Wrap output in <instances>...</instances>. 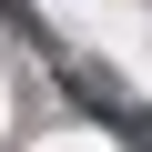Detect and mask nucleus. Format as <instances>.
<instances>
[{
  "label": "nucleus",
  "mask_w": 152,
  "mask_h": 152,
  "mask_svg": "<svg viewBox=\"0 0 152 152\" xmlns=\"http://www.w3.org/2000/svg\"><path fill=\"white\" fill-rule=\"evenodd\" d=\"M61 91L81 102V112H102V122H132V112H142V102L112 81V61H91V51H81V61H61Z\"/></svg>",
  "instance_id": "nucleus-1"
},
{
  "label": "nucleus",
  "mask_w": 152,
  "mask_h": 152,
  "mask_svg": "<svg viewBox=\"0 0 152 152\" xmlns=\"http://www.w3.org/2000/svg\"><path fill=\"white\" fill-rule=\"evenodd\" d=\"M122 142H132V152H152V112H132V122H122Z\"/></svg>",
  "instance_id": "nucleus-2"
}]
</instances>
